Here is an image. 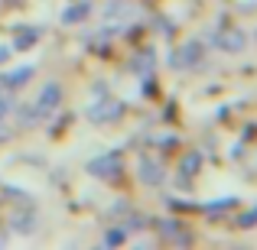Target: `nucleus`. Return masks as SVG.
<instances>
[{
    "label": "nucleus",
    "mask_w": 257,
    "mask_h": 250,
    "mask_svg": "<svg viewBox=\"0 0 257 250\" xmlns=\"http://www.w3.org/2000/svg\"><path fill=\"white\" fill-rule=\"evenodd\" d=\"M59 101H62V88H59V85H46V88H43V94H39V101H36V114H49V111H56Z\"/></svg>",
    "instance_id": "f257e3e1"
},
{
    "label": "nucleus",
    "mask_w": 257,
    "mask_h": 250,
    "mask_svg": "<svg viewBox=\"0 0 257 250\" xmlns=\"http://www.w3.org/2000/svg\"><path fill=\"white\" fill-rule=\"evenodd\" d=\"M88 169H91L94 175H114V172H120V159L111 153V156H101V159H94V163L88 166Z\"/></svg>",
    "instance_id": "f03ea898"
},
{
    "label": "nucleus",
    "mask_w": 257,
    "mask_h": 250,
    "mask_svg": "<svg viewBox=\"0 0 257 250\" xmlns=\"http://www.w3.org/2000/svg\"><path fill=\"white\" fill-rule=\"evenodd\" d=\"M140 179L150 182V185H157V182L163 179V172H160V166H157V163H147V159H144V163H140Z\"/></svg>",
    "instance_id": "7ed1b4c3"
},
{
    "label": "nucleus",
    "mask_w": 257,
    "mask_h": 250,
    "mask_svg": "<svg viewBox=\"0 0 257 250\" xmlns=\"http://www.w3.org/2000/svg\"><path fill=\"white\" fill-rule=\"evenodd\" d=\"M117 111H120V104H114V101H111V104H98V107H91V117H94V120H107V117H114Z\"/></svg>",
    "instance_id": "20e7f679"
},
{
    "label": "nucleus",
    "mask_w": 257,
    "mask_h": 250,
    "mask_svg": "<svg viewBox=\"0 0 257 250\" xmlns=\"http://www.w3.org/2000/svg\"><path fill=\"white\" fill-rule=\"evenodd\" d=\"M26 78H33V65H23L20 72H10V75H4L7 85H23Z\"/></svg>",
    "instance_id": "39448f33"
},
{
    "label": "nucleus",
    "mask_w": 257,
    "mask_h": 250,
    "mask_svg": "<svg viewBox=\"0 0 257 250\" xmlns=\"http://www.w3.org/2000/svg\"><path fill=\"white\" fill-rule=\"evenodd\" d=\"M85 13H88V7L82 4V7H72V10H65V17H62V20H65V23H78Z\"/></svg>",
    "instance_id": "423d86ee"
},
{
    "label": "nucleus",
    "mask_w": 257,
    "mask_h": 250,
    "mask_svg": "<svg viewBox=\"0 0 257 250\" xmlns=\"http://www.w3.org/2000/svg\"><path fill=\"white\" fill-rule=\"evenodd\" d=\"M13 227H17V231H33V218H26V214H17V218H13Z\"/></svg>",
    "instance_id": "0eeeda50"
},
{
    "label": "nucleus",
    "mask_w": 257,
    "mask_h": 250,
    "mask_svg": "<svg viewBox=\"0 0 257 250\" xmlns=\"http://www.w3.org/2000/svg\"><path fill=\"white\" fill-rule=\"evenodd\" d=\"M33 39H36V30L23 33V36H20V43H17V49H26V46H33Z\"/></svg>",
    "instance_id": "6e6552de"
},
{
    "label": "nucleus",
    "mask_w": 257,
    "mask_h": 250,
    "mask_svg": "<svg viewBox=\"0 0 257 250\" xmlns=\"http://www.w3.org/2000/svg\"><path fill=\"white\" fill-rule=\"evenodd\" d=\"M7 111H10V101H7V98H4V94H0V117H4V114H7Z\"/></svg>",
    "instance_id": "1a4fd4ad"
}]
</instances>
